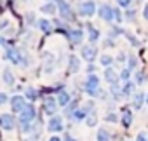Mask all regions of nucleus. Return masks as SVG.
Listing matches in <instances>:
<instances>
[{"instance_id": "nucleus-40", "label": "nucleus", "mask_w": 148, "mask_h": 141, "mask_svg": "<svg viewBox=\"0 0 148 141\" xmlns=\"http://www.w3.org/2000/svg\"><path fill=\"white\" fill-rule=\"evenodd\" d=\"M26 19H28V25H35V19H33V12H28V14H26Z\"/></svg>"}, {"instance_id": "nucleus-3", "label": "nucleus", "mask_w": 148, "mask_h": 141, "mask_svg": "<svg viewBox=\"0 0 148 141\" xmlns=\"http://www.w3.org/2000/svg\"><path fill=\"white\" fill-rule=\"evenodd\" d=\"M58 12H59L61 19H63L64 23H73V21H77V12L71 9V5L66 2V0L58 2Z\"/></svg>"}, {"instance_id": "nucleus-12", "label": "nucleus", "mask_w": 148, "mask_h": 141, "mask_svg": "<svg viewBox=\"0 0 148 141\" xmlns=\"http://www.w3.org/2000/svg\"><path fill=\"white\" fill-rule=\"evenodd\" d=\"M63 118L59 117V115H54V117H51L49 118V122H47V131L49 132H59V131H63Z\"/></svg>"}, {"instance_id": "nucleus-27", "label": "nucleus", "mask_w": 148, "mask_h": 141, "mask_svg": "<svg viewBox=\"0 0 148 141\" xmlns=\"http://www.w3.org/2000/svg\"><path fill=\"white\" fill-rule=\"evenodd\" d=\"M113 61H115V59H113L110 54H103V56L99 57V63H101L103 68H110V66L113 64Z\"/></svg>"}, {"instance_id": "nucleus-13", "label": "nucleus", "mask_w": 148, "mask_h": 141, "mask_svg": "<svg viewBox=\"0 0 148 141\" xmlns=\"http://www.w3.org/2000/svg\"><path fill=\"white\" fill-rule=\"evenodd\" d=\"M37 26H38V30H40L42 33H45V35H51V33L54 31V23L49 21V19H44V18L37 21Z\"/></svg>"}, {"instance_id": "nucleus-51", "label": "nucleus", "mask_w": 148, "mask_h": 141, "mask_svg": "<svg viewBox=\"0 0 148 141\" xmlns=\"http://www.w3.org/2000/svg\"><path fill=\"white\" fill-rule=\"evenodd\" d=\"M23 2H28V0H23Z\"/></svg>"}, {"instance_id": "nucleus-31", "label": "nucleus", "mask_w": 148, "mask_h": 141, "mask_svg": "<svg viewBox=\"0 0 148 141\" xmlns=\"http://www.w3.org/2000/svg\"><path fill=\"white\" fill-rule=\"evenodd\" d=\"M119 80H122V82H129L131 80V70L129 68H124L119 73Z\"/></svg>"}, {"instance_id": "nucleus-30", "label": "nucleus", "mask_w": 148, "mask_h": 141, "mask_svg": "<svg viewBox=\"0 0 148 141\" xmlns=\"http://www.w3.org/2000/svg\"><path fill=\"white\" fill-rule=\"evenodd\" d=\"M86 124H87L89 127H94V125L98 124V115H96V112H92V113H89V115H87Z\"/></svg>"}, {"instance_id": "nucleus-5", "label": "nucleus", "mask_w": 148, "mask_h": 141, "mask_svg": "<svg viewBox=\"0 0 148 141\" xmlns=\"http://www.w3.org/2000/svg\"><path fill=\"white\" fill-rule=\"evenodd\" d=\"M37 118V108H35V105H32V103H28L26 105V108L19 113V125H28V124H32L33 120Z\"/></svg>"}, {"instance_id": "nucleus-17", "label": "nucleus", "mask_w": 148, "mask_h": 141, "mask_svg": "<svg viewBox=\"0 0 148 141\" xmlns=\"http://www.w3.org/2000/svg\"><path fill=\"white\" fill-rule=\"evenodd\" d=\"M103 77H105V80H106L110 86L119 82V73L115 72V70H113L112 66H110V68H105V75H103Z\"/></svg>"}, {"instance_id": "nucleus-39", "label": "nucleus", "mask_w": 148, "mask_h": 141, "mask_svg": "<svg viewBox=\"0 0 148 141\" xmlns=\"http://www.w3.org/2000/svg\"><path fill=\"white\" fill-rule=\"evenodd\" d=\"M7 101H11V99H9V96H7L5 92H0V106H2V105H5Z\"/></svg>"}, {"instance_id": "nucleus-28", "label": "nucleus", "mask_w": 148, "mask_h": 141, "mask_svg": "<svg viewBox=\"0 0 148 141\" xmlns=\"http://www.w3.org/2000/svg\"><path fill=\"white\" fill-rule=\"evenodd\" d=\"M96 138H98V141H110V132L105 127H101V129H98Z\"/></svg>"}, {"instance_id": "nucleus-11", "label": "nucleus", "mask_w": 148, "mask_h": 141, "mask_svg": "<svg viewBox=\"0 0 148 141\" xmlns=\"http://www.w3.org/2000/svg\"><path fill=\"white\" fill-rule=\"evenodd\" d=\"M68 40H70L71 45H80L84 42V30L82 28H73V30H70Z\"/></svg>"}, {"instance_id": "nucleus-6", "label": "nucleus", "mask_w": 148, "mask_h": 141, "mask_svg": "<svg viewBox=\"0 0 148 141\" xmlns=\"http://www.w3.org/2000/svg\"><path fill=\"white\" fill-rule=\"evenodd\" d=\"M80 56H82V59H84V61H87L89 64H91V63H94V61H96V57H98V49H96V45H94V44L82 45V49H80Z\"/></svg>"}, {"instance_id": "nucleus-2", "label": "nucleus", "mask_w": 148, "mask_h": 141, "mask_svg": "<svg viewBox=\"0 0 148 141\" xmlns=\"http://www.w3.org/2000/svg\"><path fill=\"white\" fill-rule=\"evenodd\" d=\"M84 91L91 96V98H106V94L103 92V89L99 87V77L96 73H89L86 82H84Z\"/></svg>"}, {"instance_id": "nucleus-15", "label": "nucleus", "mask_w": 148, "mask_h": 141, "mask_svg": "<svg viewBox=\"0 0 148 141\" xmlns=\"http://www.w3.org/2000/svg\"><path fill=\"white\" fill-rule=\"evenodd\" d=\"M79 70H80V59L75 54H71L68 59V72H70V75H75Z\"/></svg>"}, {"instance_id": "nucleus-41", "label": "nucleus", "mask_w": 148, "mask_h": 141, "mask_svg": "<svg viewBox=\"0 0 148 141\" xmlns=\"http://www.w3.org/2000/svg\"><path fill=\"white\" fill-rule=\"evenodd\" d=\"M9 26V21L7 19H2V21H0V31H2L4 28H7Z\"/></svg>"}, {"instance_id": "nucleus-48", "label": "nucleus", "mask_w": 148, "mask_h": 141, "mask_svg": "<svg viewBox=\"0 0 148 141\" xmlns=\"http://www.w3.org/2000/svg\"><path fill=\"white\" fill-rule=\"evenodd\" d=\"M49 141H61V139L58 136H52V138H49Z\"/></svg>"}, {"instance_id": "nucleus-49", "label": "nucleus", "mask_w": 148, "mask_h": 141, "mask_svg": "<svg viewBox=\"0 0 148 141\" xmlns=\"http://www.w3.org/2000/svg\"><path fill=\"white\" fill-rule=\"evenodd\" d=\"M47 2H52V4H58V2H61V0H47Z\"/></svg>"}, {"instance_id": "nucleus-33", "label": "nucleus", "mask_w": 148, "mask_h": 141, "mask_svg": "<svg viewBox=\"0 0 148 141\" xmlns=\"http://www.w3.org/2000/svg\"><path fill=\"white\" fill-rule=\"evenodd\" d=\"M125 33V30H122V28H119V26H113L112 30H110V38H115V37H119V35H124Z\"/></svg>"}, {"instance_id": "nucleus-46", "label": "nucleus", "mask_w": 148, "mask_h": 141, "mask_svg": "<svg viewBox=\"0 0 148 141\" xmlns=\"http://www.w3.org/2000/svg\"><path fill=\"white\" fill-rule=\"evenodd\" d=\"M94 70H96V68H94V64L91 63V64L87 66V73H94Z\"/></svg>"}, {"instance_id": "nucleus-34", "label": "nucleus", "mask_w": 148, "mask_h": 141, "mask_svg": "<svg viewBox=\"0 0 148 141\" xmlns=\"http://www.w3.org/2000/svg\"><path fill=\"white\" fill-rule=\"evenodd\" d=\"M136 66H138V57H134V56H129V57H127V68H129L131 72H132V70H136Z\"/></svg>"}, {"instance_id": "nucleus-43", "label": "nucleus", "mask_w": 148, "mask_h": 141, "mask_svg": "<svg viewBox=\"0 0 148 141\" xmlns=\"http://www.w3.org/2000/svg\"><path fill=\"white\" fill-rule=\"evenodd\" d=\"M143 18H145L146 21H148V2L145 4V9H143Z\"/></svg>"}, {"instance_id": "nucleus-20", "label": "nucleus", "mask_w": 148, "mask_h": 141, "mask_svg": "<svg viewBox=\"0 0 148 141\" xmlns=\"http://www.w3.org/2000/svg\"><path fill=\"white\" fill-rule=\"evenodd\" d=\"M120 120H122V125L124 127H129L131 124H132V112H131V108H122V117H120Z\"/></svg>"}, {"instance_id": "nucleus-10", "label": "nucleus", "mask_w": 148, "mask_h": 141, "mask_svg": "<svg viewBox=\"0 0 148 141\" xmlns=\"http://www.w3.org/2000/svg\"><path fill=\"white\" fill-rule=\"evenodd\" d=\"M58 108H59V105H58V99L56 98H52V96H47L45 99H44V112L47 113V115H56V112H58Z\"/></svg>"}, {"instance_id": "nucleus-36", "label": "nucleus", "mask_w": 148, "mask_h": 141, "mask_svg": "<svg viewBox=\"0 0 148 141\" xmlns=\"http://www.w3.org/2000/svg\"><path fill=\"white\" fill-rule=\"evenodd\" d=\"M117 4H119V7H122V9H129L131 4H132V0H117Z\"/></svg>"}, {"instance_id": "nucleus-45", "label": "nucleus", "mask_w": 148, "mask_h": 141, "mask_svg": "<svg viewBox=\"0 0 148 141\" xmlns=\"http://www.w3.org/2000/svg\"><path fill=\"white\" fill-rule=\"evenodd\" d=\"M136 141H148V139H146V136H145L143 132H139V134H138V138H136Z\"/></svg>"}, {"instance_id": "nucleus-42", "label": "nucleus", "mask_w": 148, "mask_h": 141, "mask_svg": "<svg viewBox=\"0 0 148 141\" xmlns=\"http://www.w3.org/2000/svg\"><path fill=\"white\" fill-rule=\"evenodd\" d=\"M117 61H119V63H124V61H125V54H124V52H119Z\"/></svg>"}, {"instance_id": "nucleus-8", "label": "nucleus", "mask_w": 148, "mask_h": 141, "mask_svg": "<svg viewBox=\"0 0 148 141\" xmlns=\"http://www.w3.org/2000/svg\"><path fill=\"white\" fill-rule=\"evenodd\" d=\"M9 103H11V110H12L14 113H21V112L26 108V105H28V103H26V98H25V96H21V94L12 96Z\"/></svg>"}, {"instance_id": "nucleus-9", "label": "nucleus", "mask_w": 148, "mask_h": 141, "mask_svg": "<svg viewBox=\"0 0 148 141\" xmlns=\"http://www.w3.org/2000/svg\"><path fill=\"white\" fill-rule=\"evenodd\" d=\"M0 125L4 131H14L16 129V118L12 113H2L0 115Z\"/></svg>"}, {"instance_id": "nucleus-18", "label": "nucleus", "mask_w": 148, "mask_h": 141, "mask_svg": "<svg viewBox=\"0 0 148 141\" xmlns=\"http://www.w3.org/2000/svg\"><path fill=\"white\" fill-rule=\"evenodd\" d=\"M87 115H89V112H87L84 106H79L75 112H73L71 120H73V122H82V120H86V118H87Z\"/></svg>"}, {"instance_id": "nucleus-16", "label": "nucleus", "mask_w": 148, "mask_h": 141, "mask_svg": "<svg viewBox=\"0 0 148 141\" xmlns=\"http://www.w3.org/2000/svg\"><path fill=\"white\" fill-rule=\"evenodd\" d=\"M145 101H146V96L141 91H138V92L132 94V108L134 110H141V106L145 105Z\"/></svg>"}, {"instance_id": "nucleus-25", "label": "nucleus", "mask_w": 148, "mask_h": 141, "mask_svg": "<svg viewBox=\"0 0 148 141\" xmlns=\"http://www.w3.org/2000/svg\"><path fill=\"white\" fill-rule=\"evenodd\" d=\"M110 94L113 96V99L124 98V96H122V87L119 86V82H117V84H112V86H110Z\"/></svg>"}, {"instance_id": "nucleus-14", "label": "nucleus", "mask_w": 148, "mask_h": 141, "mask_svg": "<svg viewBox=\"0 0 148 141\" xmlns=\"http://www.w3.org/2000/svg\"><path fill=\"white\" fill-rule=\"evenodd\" d=\"M86 30H87V38H89V44H94V42H98V40H99L101 31H99L96 26H92L91 23H87V25H86Z\"/></svg>"}, {"instance_id": "nucleus-23", "label": "nucleus", "mask_w": 148, "mask_h": 141, "mask_svg": "<svg viewBox=\"0 0 148 141\" xmlns=\"http://www.w3.org/2000/svg\"><path fill=\"white\" fill-rule=\"evenodd\" d=\"M56 99H58V105H59L61 108H66V106L70 105V101H71V98H70V94H68L66 91H63V92H59Z\"/></svg>"}, {"instance_id": "nucleus-29", "label": "nucleus", "mask_w": 148, "mask_h": 141, "mask_svg": "<svg viewBox=\"0 0 148 141\" xmlns=\"http://www.w3.org/2000/svg\"><path fill=\"white\" fill-rule=\"evenodd\" d=\"M113 21H115L117 25H120V23L124 21V14H122V11H120L119 7H113Z\"/></svg>"}, {"instance_id": "nucleus-4", "label": "nucleus", "mask_w": 148, "mask_h": 141, "mask_svg": "<svg viewBox=\"0 0 148 141\" xmlns=\"http://www.w3.org/2000/svg\"><path fill=\"white\" fill-rule=\"evenodd\" d=\"M96 12H98V5H96L94 0H84L77 7V14L82 18H92Z\"/></svg>"}, {"instance_id": "nucleus-35", "label": "nucleus", "mask_w": 148, "mask_h": 141, "mask_svg": "<svg viewBox=\"0 0 148 141\" xmlns=\"http://www.w3.org/2000/svg\"><path fill=\"white\" fill-rule=\"evenodd\" d=\"M134 18H136V11H134V9H127L124 19H125V21H134Z\"/></svg>"}, {"instance_id": "nucleus-37", "label": "nucleus", "mask_w": 148, "mask_h": 141, "mask_svg": "<svg viewBox=\"0 0 148 141\" xmlns=\"http://www.w3.org/2000/svg\"><path fill=\"white\" fill-rule=\"evenodd\" d=\"M124 35H125V37H127V40H129V42H131V44H132V45H134V47H138V45H139V42H138V38H136V37H132V35H131V33H129V31H125V33H124Z\"/></svg>"}, {"instance_id": "nucleus-32", "label": "nucleus", "mask_w": 148, "mask_h": 141, "mask_svg": "<svg viewBox=\"0 0 148 141\" xmlns=\"http://www.w3.org/2000/svg\"><path fill=\"white\" fill-rule=\"evenodd\" d=\"M134 84L136 86H141V84H145V72H136V75H134Z\"/></svg>"}, {"instance_id": "nucleus-24", "label": "nucleus", "mask_w": 148, "mask_h": 141, "mask_svg": "<svg viewBox=\"0 0 148 141\" xmlns=\"http://www.w3.org/2000/svg\"><path fill=\"white\" fill-rule=\"evenodd\" d=\"M136 89V84L132 82V80H129V82H124V87H122V96H132L134 91Z\"/></svg>"}, {"instance_id": "nucleus-26", "label": "nucleus", "mask_w": 148, "mask_h": 141, "mask_svg": "<svg viewBox=\"0 0 148 141\" xmlns=\"http://www.w3.org/2000/svg\"><path fill=\"white\" fill-rule=\"evenodd\" d=\"M79 108V99H73V101H70V105L64 108V113H66V117H71L73 115V112H75Z\"/></svg>"}, {"instance_id": "nucleus-7", "label": "nucleus", "mask_w": 148, "mask_h": 141, "mask_svg": "<svg viewBox=\"0 0 148 141\" xmlns=\"http://www.w3.org/2000/svg\"><path fill=\"white\" fill-rule=\"evenodd\" d=\"M98 16L105 23H113V7L110 4H101L98 7Z\"/></svg>"}, {"instance_id": "nucleus-50", "label": "nucleus", "mask_w": 148, "mask_h": 141, "mask_svg": "<svg viewBox=\"0 0 148 141\" xmlns=\"http://www.w3.org/2000/svg\"><path fill=\"white\" fill-rule=\"evenodd\" d=\"M146 105H148V94H146Z\"/></svg>"}, {"instance_id": "nucleus-44", "label": "nucleus", "mask_w": 148, "mask_h": 141, "mask_svg": "<svg viewBox=\"0 0 148 141\" xmlns=\"http://www.w3.org/2000/svg\"><path fill=\"white\" fill-rule=\"evenodd\" d=\"M105 45H106V47H113V38H110V37H108V38L105 40Z\"/></svg>"}, {"instance_id": "nucleus-21", "label": "nucleus", "mask_w": 148, "mask_h": 141, "mask_svg": "<svg viewBox=\"0 0 148 141\" xmlns=\"http://www.w3.org/2000/svg\"><path fill=\"white\" fill-rule=\"evenodd\" d=\"M2 80L5 82V86L7 87H12L14 86V82H16V79H14V73L11 72L9 68H5L4 72H2Z\"/></svg>"}, {"instance_id": "nucleus-1", "label": "nucleus", "mask_w": 148, "mask_h": 141, "mask_svg": "<svg viewBox=\"0 0 148 141\" xmlns=\"http://www.w3.org/2000/svg\"><path fill=\"white\" fill-rule=\"evenodd\" d=\"M4 59H5V61H9V63H12V64H19V66H28V64H30L28 56H26L19 47H14V45L5 47Z\"/></svg>"}, {"instance_id": "nucleus-22", "label": "nucleus", "mask_w": 148, "mask_h": 141, "mask_svg": "<svg viewBox=\"0 0 148 141\" xmlns=\"http://www.w3.org/2000/svg\"><path fill=\"white\" fill-rule=\"evenodd\" d=\"M40 12H44V14H49V16H54V14L58 12V4H52V2H47V4H44V5L40 7Z\"/></svg>"}, {"instance_id": "nucleus-19", "label": "nucleus", "mask_w": 148, "mask_h": 141, "mask_svg": "<svg viewBox=\"0 0 148 141\" xmlns=\"http://www.w3.org/2000/svg\"><path fill=\"white\" fill-rule=\"evenodd\" d=\"M25 98H26L30 103H35V101L40 98V91L35 89V87H26V89H25Z\"/></svg>"}, {"instance_id": "nucleus-47", "label": "nucleus", "mask_w": 148, "mask_h": 141, "mask_svg": "<svg viewBox=\"0 0 148 141\" xmlns=\"http://www.w3.org/2000/svg\"><path fill=\"white\" fill-rule=\"evenodd\" d=\"M64 141H77V139H73V138H71L68 132H64Z\"/></svg>"}, {"instance_id": "nucleus-38", "label": "nucleus", "mask_w": 148, "mask_h": 141, "mask_svg": "<svg viewBox=\"0 0 148 141\" xmlns=\"http://www.w3.org/2000/svg\"><path fill=\"white\" fill-rule=\"evenodd\" d=\"M105 122H119V115H115V113H106V115H105Z\"/></svg>"}]
</instances>
